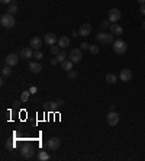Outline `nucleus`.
Wrapping results in <instances>:
<instances>
[{
    "label": "nucleus",
    "mask_w": 145,
    "mask_h": 161,
    "mask_svg": "<svg viewBox=\"0 0 145 161\" xmlns=\"http://www.w3.org/2000/svg\"><path fill=\"white\" fill-rule=\"evenodd\" d=\"M0 23H2V26H5V28H13L15 23H16V20H15L13 15L6 13V15H3V16L0 18Z\"/></svg>",
    "instance_id": "nucleus-1"
},
{
    "label": "nucleus",
    "mask_w": 145,
    "mask_h": 161,
    "mask_svg": "<svg viewBox=\"0 0 145 161\" xmlns=\"http://www.w3.org/2000/svg\"><path fill=\"white\" fill-rule=\"evenodd\" d=\"M126 49H128V45H126V42L125 41H122V39H116L113 42V51L116 54H125L126 52Z\"/></svg>",
    "instance_id": "nucleus-2"
},
{
    "label": "nucleus",
    "mask_w": 145,
    "mask_h": 161,
    "mask_svg": "<svg viewBox=\"0 0 145 161\" xmlns=\"http://www.w3.org/2000/svg\"><path fill=\"white\" fill-rule=\"evenodd\" d=\"M113 34L110 32V34H106V32H99L96 36L97 41H100V42H103V44H113Z\"/></svg>",
    "instance_id": "nucleus-3"
},
{
    "label": "nucleus",
    "mask_w": 145,
    "mask_h": 161,
    "mask_svg": "<svg viewBox=\"0 0 145 161\" xmlns=\"http://www.w3.org/2000/svg\"><path fill=\"white\" fill-rule=\"evenodd\" d=\"M68 58H70L74 64L80 63V61H81V58H83V54H81V49H80V48H74V49H71V52H70V55H68Z\"/></svg>",
    "instance_id": "nucleus-4"
},
{
    "label": "nucleus",
    "mask_w": 145,
    "mask_h": 161,
    "mask_svg": "<svg viewBox=\"0 0 145 161\" xmlns=\"http://www.w3.org/2000/svg\"><path fill=\"white\" fill-rule=\"evenodd\" d=\"M120 18H122V13H120V10L116 9V7H113V9L109 10V20L112 23H116L120 20Z\"/></svg>",
    "instance_id": "nucleus-5"
},
{
    "label": "nucleus",
    "mask_w": 145,
    "mask_h": 161,
    "mask_svg": "<svg viewBox=\"0 0 145 161\" xmlns=\"http://www.w3.org/2000/svg\"><path fill=\"white\" fill-rule=\"evenodd\" d=\"M60 138L57 136H54V138H49L48 142H47V148H48L49 151H57L58 148H60Z\"/></svg>",
    "instance_id": "nucleus-6"
},
{
    "label": "nucleus",
    "mask_w": 145,
    "mask_h": 161,
    "mask_svg": "<svg viewBox=\"0 0 145 161\" xmlns=\"http://www.w3.org/2000/svg\"><path fill=\"white\" fill-rule=\"evenodd\" d=\"M106 121H107V125L109 126H115V125H118V122H119V115L115 110H112V112L106 116Z\"/></svg>",
    "instance_id": "nucleus-7"
},
{
    "label": "nucleus",
    "mask_w": 145,
    "mask_h": 161,
    "mask_svg": "<svg viewBox=\"0 0 145 161\" xmlns=\"http://www.w3.org/2000/svg\"><path fill=\"white\" fill-rule=\"evenodd\" d=\"M19 58H20V57H19L18 54H9V55H7V57H6V64H7V65H10V67H13V65H16V64L19 63Z\"/></svg>",
    "instance_id": "nucleus-8"
},
{
    "label": "nucleus",
    "mask_w": 145,
    "mask_h": 161,
    "mask_svg": "<svg viewBox=\"0 0 145 161\" xmlns=\"http://www.w3.org/2000/svg\"><path fill=\"white\" fill-rule=\"evenodd\" d=\"M32 49H34V48H23L22 51H20V54H19L20 60L28 61L29 58H34V52H32Z\"/></svg>",
    "instance_id": "nucleus-9"
},
{
    "label": "nucleus",
    "mask_w": 145,
    "mask_h": 161,
    "mask_svg": "<svg viewBox=\"0 0 145 161\" xmlns=\"http://www.w3.org/2000/svg\"><path fill=\"white\" fill-rule=\"evenodd\" d=\"M90 32H92V25H90V23H83V25L79 28L80 36H88Z\"/></svg>",
    "instance_id": "nucleus-10"
},
{
    "label": "nucleus",
    "mask_w": 145,
    "mask_h": 161,
    "mask_svg": "<svg viewBox=\"0 0 145 161\" xmlns=\"http://www.w3.org/2000/svg\"><path fill=\"white\" fill-rule=\"evenodd\" d=\"M44 42L48 45H55V42H58V38L55 34H52V32H48L47 35L44 36Z\"/></svg>",
    "instance_id": "nucleus-11"
},
{
    "label": "nucleus",
    "mask_w": 145,
    "mask_h": 161,
    "mask_svg": "<svg viewBox=\"0 0 145 161\" xmlns=\"http://www.w3.org/2000/svg\"><path fill=\"white\" fill-rule=\"evenodd\" d=\"M20 152H22V157L23 158H26V160H31L32 157H34V150H32L31 145H25Z\"/></svg>",
    "instance_id": "nucleus-12"
},
{
    "label": "nucleus",
    "mask_w": 145,
    "mask_h": 161,
    "mask_svg": "<svg viewBox=\"0 0 145 161\" xmlns=\"http://www.w3.org/2000/svg\"><path fill=\"white\" fill-rule=\"evenodd\" d=\"M119 78H120L122 81H125V83H126V81H131L132 80V71H131V70H126V68H125V70H122V71H120V74H119Z\"/></svg>",
    "instance_id": "nucleus-13"
},
{
    "label": "nucleus",
    "mask_w": 145,
    "mask_h": 161,
    "mask_svg": "<svg viewBox=\"0 0 145 161\" xmlns=\"http://www.w3.org/2000/svg\"><path fill=\"white\" fill-rule=\"evenodd\" d=\"M42 44H44V41H42V38H39V36H34L31 39V47L34 49H41Z\"/></svg>",
    "instance_id": "nucleus-14"
},
{
    "label": "nucleus",
    "mask_w": 145,
    "mask_h": 161,
    "mask_svg": "<svg viewBox=\"0 0 145 161\" xmlns=\"http://www.w3.org/2000/svg\"><path fill=\"white\" fill-rule=\"evenodd\" d=\"M29 70H31L32 73H41L42 71V65H41L39 63H38V61H31V63H29Z\"/></svg>",
    "instance_id": "nucleus-15"
},
{
    "label": "nucleus",
    "mask_w": 145,
    "mask_h": 161,
    "mask_svg": "<svg viewBox=\"0 0 145 161\" xmlns=\"http://www.w3.org/2000/svg\"><path fill=\"white\" fill-rule=\"evenodd\" d=\"M110 32H112L115 36H116V35H122V34H123V28L120 26V25H118V23H113V25H110Z\"/></svg>",
    "instance_id": "nucleus-16"
},
{
    "label": "nucleus",
    "mask_w": 145,
    "mask_h": 161,
    "mask_svg": "<svg viewBox=\"0 0 145 161\" xmlns=\"http://www.w3.org/2000/svg\"><path fill=\"white\" fill-rule=\"evenodd\" d=\"M58 45H60L61 48H67V47L70 45V38H68V36H60V38H58Z\"/></svg>",
    "instance_id": "nucleus-17"
},
{
    "label": "nucleus",
    "mask_w": 145,
    "mask_h": 161,
    "mask_svg": "<svg viewBox=\"0 0 145 161\" xmlns=\"http://www.w3.org/2000/svg\"><path fill=\"white\" fill-rule=\"evenodd\" d=\"M73 61H71V60H66V61H62L61 63V65H62V70H66L67 73L68 71H71V70H73Z\"/></svg>",
    "instance_id": "nucleus-18"
},
{
    "label": "nucleus",
    "mask_w": 145,
    "mask_h": 161,
    "mask_svg": "<svg viewBox=\"0 0 145 161\" xmlns=\"http://www.w3.org/2000/svg\"><path fill=\"white\" fill-rule=\"evenodd\" d=\"M44 106L47 107V109H49V110H57L58 103H57V102H45Z\"/></svg>",
    "instance_id": "nucleus-19"
},
{
    "label": "nucleus",
    "mask_w": 145,
    "mask_h": 161,
    "mask_svg": "<svg viewBox=\"0 0 145 161\" xmlns=\"http://www.w3.org/2000/svg\"><path fill=\"white\" fill-rule=\"evenodd\" d=\"M116 80H118V77L115 76V74H112V73L106 74V81H107L109 84H115V83H116Z\"/></svg>",
    "instance_id": "nucleus-20"
},
{
    "label": "nucleus",
    "mask_w": 145,
    "mask_h": 161,
    "mask_svg": "<svg viewBox=\"0 0 145 161\" xmlns=\"http://www.w3.org/2000/svg\"><path fill=\"white\" fill-rule=\"evenodd\" d=\"M7 13L10 15H15V13H18V5L15 3V2H12L9 5V9H7Z\"/></svg>",
    "instance_id": "nucleus-21"
},
{
    "label": "nucleus",
    "mask_w": 145,
    "mask_h": 161,
    "mask_svg": "<svg viewBox=\"0 0 145 161\" xmlns=\"http://www.w3.org/2000/svg\"><path fill=\"white\" fill-rule=\"evenodd\" d=\"M55 58H57L58 64L62 63V61H66L67 60V52H64V51H61V52L58 54V55H55Z\"/></svg>",
    "instance_id": "nucleus-22"
},
{
    "label": "nucleus",
    "mask_w": 145,
    "mask_h": 161,
    "mask_svg": "<svg viewBox=\"0 0 145 161\" xmlns=\"http://www.w3.org/2000/svg\"><path fill=\"white\" fill-rule=\"evenodd\" d=\"M38 160H41V161H47V160H49V154L47 151H41L39 154H38Z\"/></svg>",
    "instance_id": "nucleus-23"
},
{
    "label": "nucleus",
    "mask_w": 145,
    "mask_h": 161,
    "mask_svg": "<svg viewBox=\"0 0 145 161\" xmlns=\"http://www.w3.org/2000/svg\"><path fill=\"white\" fill-rule=\"evenodd\" d=\"M12 74V70H10V65H6V67L2 68V76L3 77H9Z\"/></svg>",
    "instance_id": "nucleus-24"
},
{
    "label": "nucleus",
    "mask_w": 145,
    "mask_h": 161,
    "mask_svg": "<svg viewBox=\"0 0 145 161\" xmlns=\"http://www.w3.org/2000/svg\"><path fill=\"white\" fill-rule=\"evenodd\" d=\"M88 51H90V54H93V55H97L99 51H100V48H99L97 45H90V49H88Z\"/></svg>",
    "instance_id": "nucleus-25"
},
{
    "label": "nucleus",
    "mask_w": 145,
    "mask_h": 161,
    "mask_svg": "<svg viewBox=\"0 0 145 161\" xmlns=\"http://www.w3.org/2000/svg\"><path fill=\"white\" fill-rule=\"evenodd\" d=\"M42 57H44V54H42V51H39V49H36L35 52H34V58H35L36 61H39Z\"/></svg>",
    "instance_id": "nucleus-26"
},
{
    "label": "nucleus",
    "mask_w": 145,
    "mask_h": 161,
    "mask_svg": "<svg viewBox=\"0 0 145 161\" xmlns=\"http://www.w3.org/2000/svg\"><path fill=\"white\" fill-rule=\"evenodd\" d=\"M60 48H61L60 45H58V47H55V45H51V52L55 54V55H58V54L61 52V51H60Z\"/></svg>",
    "instance_id": "nucleus-27"
},
{
    "label": "nucleus",
    "mask_w": 145,
    "mask_h": 161,
    "mask_svg": "<svg viewBox=\"0 0 145 161\" xmlns=\"http://www.w3.org/2000/svg\"><path fill=\"white\" fill-rule=\"evenodd\" d=\"M29 94H31V92H23L22 96H20V100H22V102H28V99H29Z\"/></svg>",
    "instance_id": "nucleus-28"
},
{
    "label": "nucleus",
    "mask_w": 145,
    "mask_h": 161,
    "mask_svg": "<svg viewBox=\"0 0 145 161\" xmlns=\"http://www.w3.org/2000/svg\"><path fill=\"white\" fill-rule=\"evenodd\" d=\"M110 20H103V22L100 23V28L102 29H107V28H110Z\"/></svg>",
    "instance_id": "nucleus-29"
},
{
    "label": "nucleus",
    "mask_w": 145,
    "mask_h": 161,
    "mask_svg": "<svg viewBox=\"0 0 145 161\" xmlns=\"http://www.w3.org/2000/svg\"><path fill=\"white\" fill-rule=\"evenodd\" d=\"M77 71H74V70H71V71H68V78L70 80H74V78H77Z\"/></svg>",
    "instance_id": "nucleus-30"
},
{
    "label": "nucleus",
    "mask_w": 145,
    "mask_h": 161,
    "mask_svg": "<svg viewBox=\"0 0 145 161\" xmlns=\"http://www.w3.org/2000/svg\"><path fill=\"white\" fill-rule=\"evenodd\" d=\"M80 49H81V51H83V49H90V44H87V42H81Z\"/></svg>",
    "instance_id": "nucleus-31"
},
{
    "label": "nucleus",
    "mask_w": 145,
    "mask_h": 161,
    "mask_svg": "<svg viewBox=\"0 0 145 161\" xmlns=\"http://www.w3.org/2000/svg\"><path fill=\"white\" fill-rule=\"evenodd\" d=\"M12 2H13V0H0V3H2V5H10Z\"/></svg>",
    "instance_id": "nucleus-32"
},
{
    "label": "nucleus",
    "mask_w": 145,
    "mask_h": 161,
    "mask_svg": "<svg viewBox=\"0 0 145 161\" xmlns=\"http://www.w3.org/2000/svg\"><path fill=\"white\" fill-rule=\"evenodd\" d=\"M139 12H141V13H142V15H145V5H141Z\"/></svg>",
    "instance_id": "nucleus-33"
},
{
    "label": "nucleus",
    "mask_w": 145,
    "mask_h": 161,
    "mask_svg": "<svg viewBox=\"0 0 145 161\" xmlns=\"http://www.w3.org/2000/svg\"><path fill=\"white\" fill-rule=\"evenodd\" d=\"M29 92H31L32 94H34V93H36V87H35V86H32L31 89H29Z\"/></svg>",
    "instance_id": "nucleus-34"
},
{
    "label": "nucleus",
    "mask_w": 145,
    "mask_h": 161,
    "mask_svg": "<svg viewBox=\"0 0 145 161\" xmlns=\"http://www.w3.org/2000/svg\"><path fill=\"white\" fill-rule=\"evenodd\" d=\"M51 64H52V65H57V64H58L57 58H52V60H51Z\"/></svg>",
    "instance_id": "nucleus-35"
},
{
    "label": "nucleus",
    "mask_w": 145,
    "mask_h": 161,
    "mask_svg": "<svg viewBox=\"0 0 145 161\" xmlns=\"http://www.w3.org/2000/svg\"><path fill=\"white\" fill-rule=\"evenodd\" d=\"M79 35H80V34L77 31H73V36H79Z\"/></svg>",
    "instance_id": "nucleus-36"
},
{
    "label": "nucleus",
    "mask_w": 145,
    "mask_h": 161,
    "mask_svg": "<svg viewBox=\"0 0 145 161\" xmlns=\"http://www.w3.org/2000/svg\"><path fill=\"white\" fill-rule=\"evenodd\" d=\"M13 105H15V106H19V105H20V102H19V100H15Z\"/></svg>",
    "instance_id": "nucleus-37"
},
{
    "label": "nucleus",
    "mask_w": 145,
    "mask_h": 161,
    "mask_svg": "<svg viewBox=\"0 0 145 161\" xmlns=\"http://www.w3.org/2000/svg\"><path fill=\"white\" fill-rule=\"evenodd\" d=\"M138 3H141V5H145V0H136Z\"/></svg>",
    "instance_id": "nucleus-38"
},
{
    "label": "nucleus",
    "mask_w": 145,
    "mask_h": 161,
    "mask_svg": "<svg viewBox=\"0 0 145 161\" xmlns=\"http://www.w3.org/2000/svg\"><path fill=\"white\" fill-rule=\"evenodd\" d=\"M142 29H144V31H145V22L142 23Z\"/></svg>",
    "instance_id": "nucleus-39"
}]
</instances>
